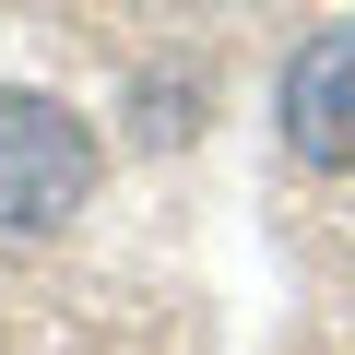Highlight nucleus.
<instances>
[{
    "label": "nucleus",
    "instance_id": "1",
    "mask_svg": "<svg viewBox=\"0 0 355 355\" xmlns=\"http://www.w3.org/2000/svg\"><path fill=\"white\" fill-rule=\"evenodd\" d=\"M83 190H95V130L36 83H0V225L48 237V225H71Z\"/></svg>",
    "mask_w": 355,
    "mask_h": 355
},
{
    "label": "nucleus",
    "instance_id": "2",
    "mask_svg": "<svg viewBox=\"0 0 355 355\" xmlns=\"http://www.w3.org/2000/svg\"><path fill=\"white\" fill-rule=\"evenodd\" d=\"M284 142L331 178H355V24H320L284 60Z\"/></svg>",
    "mask_w": 355,
    "mask_h": 355
}]
</instances>
